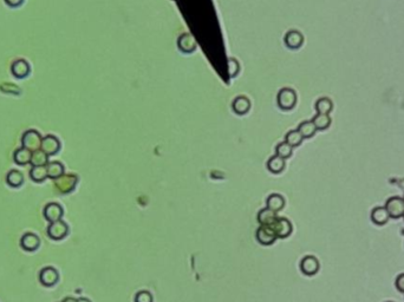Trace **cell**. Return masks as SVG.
<instances>
[{"instance_id":"cell-6","label":"cell","mask_w":404,"mask_h":302,"mask_svg":"<svg viewBox=\"0 0 404 302\" xmlns=\"http://www.w3.org/2000/svg\"><path fill=\"white\" fill-rule=\"evenodd\" d=\"M256 238L258 240L260 245L262 246H271L276 242V240L278 239L272 227L267 226H260L259 228L256 229Z\"/></svg>"},{"instance_id":"cell-34","label":"cell","mask_w":404,"mask_h":302,"mask_svg":"<svg viewBox=\"0 0 404 302\" xmlns=\"http://www.w3.org/2000/svg\"><path fill=\"white\" fill-rule=\"evenodd\" d=\"M5 2L10 6H12V7H17L22 2V0H5Z\"/></svg>"},{"instance_id":"cell-36","label":"cell","mask_w":404,"mask_h":302,"mask_svg":"<svg viewBox=\"0 0 404 302\" xmlns=\"http://www.w3.org/2000/svg\"><path fill=\"white\" fill-rule=\"evenodd\" d=\"M76 301H77V300H74V298H66L63 302H76Z\"/></svg>"},{"instance_id":"cell-3","label":"cell","mask_w":404,"mask_h":302,"mask_svg":"<svg viewBox=\"0 0 404 302\" xmlns=\"http://www.w3.org/2000/svg\"><path fill=\"white\" fill-rule=\"evenodd\" d=\"M42 136L36 130H28L26 131L22 137V148L28 149L30 151H36L40 149L42 145Z\"/></svg>"},{"instance_id":"cell-18","label":"cell","mask_w":404,"mask_h":302,"mask_svg":"<svg viewBox=\"0 0 404 302\" xmlns=\"http://www.w3.org/2000/svg\"><path fill=\"white\" fill-rule=\"evenodd\" d=\"M267 208L278 213L285 207V199L280 194H271L266 200Z\"/></svg>"},{"instance_id":"cell-30","label":"cell","mask_w":404,"mask_h":302,"mask_svg":"<svg viewBox=\"0 0 404 302\" xmlns=\"http://www.w3.org/2000/svg\"><path fill=\"white\" fill-rule=\"evenodd\" d=\"M292 152H293V148L290 144H288L286 142L279 143V144L276 147V155L280 156V157H282L284 160L291 157Z\"/></svg>"},{"instance_id":"cell-37","label":"cell","mask_w":404,"mask_h":302,"mask_svg":"<svg viewBox=\"0 0 404 302\" xmlns=\"http://www.w3.org/2000/svg\"><path fill=\"white\" fill-rule=\"evenodd\" d=\"M403 217H404V215H403Z\"/></svg>"},{"instance_id":"cell-14","label":"cell","mask_w":404,"mask_h":302,"mask_svg":"<svg viewBox=\"0 0 404 302\" xmlns=\"http://www.w3.org/2000/svg\"><path fill=\"white\" fill-rule=\"evenodd\" d=\"M39 245H40V240L36 234L32 233H26L22 235V238L20 240V246L26 252H34L39 248Z\"/></svg>"},{"instance_id":"cell-27","label":"cell","mask_w":404,"mask_h":302,"mask_svg":"<svg viewBox=\"0 0 404 302\" xmlns=\"http://www.w3.org/2000/svg\"><path fill=\"white\" fill-rule=\"evenodd\" d=\"M6 182L10 187L12 188H18L20 187L24 182V176L19 170H11L8 174V177H6Z\"/></svg>"},{"instance_id":"cell-33","label":"cell","mask_w":404,"mask_h":302,"mask_svg":"<svg viewBox=\"0 0 404 302\" xmlns=\"http://www.w3.org/2000/svg\"><path fill=\"white\" fill-rule=\"evenodd\" d=\"M396 288L400 292V293H404V273L403 274H400L398 277H397Z\"/></svg>"},{"instance_id":"cell-24","label":"cell","mask_w":404,"mask_h":302,"mask_svg":"<svg viewBox=\"0 0 404 302\" xmlns=\"http://www.w3.org/2000/svg\"><path fill=\"white\" fill-rule=\"evenodd\" d=\"M298 131L300 132L304 138H311L314 137L316 132H317V128H316L312 121H305L299 124Z\"/></svg>"},{"instance_id":"cell-20","label":"cell","mask_w":404,"mask_h":302,"mask_svg":"<svg viewBox=\"0 0 404 302\" xmlns=\"http://www.w3.org/2000/svg\"><path fill=\"white\" fill-rule=\"evenodd\" d=\"M30 72V66L24 59L16 60L12 64V73L18 78H24Z\"/></svg>"},{"instance_id":"cell-25","label":"cell","mask_w":404,"mask_h":302,"mask_svg":"<svg viewBox=\"0 0 404 302\" xmlns=\"http://www.w3.org/2000/svg\"><path fill=\"white\" fill-rule=\"evenodd\" d=\"M334 109V103L330 98L328 97H322L319 98L317 102H316V110H317L318 113H325V115H328Z\"/></svg>"},{"instance_id":"cell-35","label":"cell","mask_w":404,"mask_h":302,"mask_svg":"<svg viewBox=\"0 0 404 302\" xmlns=\"http://www.w3.org/2000/svg\"><path fill=\"white\" fill-rule=\"evenodd\" d=\"M76 302H91L89 299H86V298H80V299H77V301Z\"/></svg>"},{"instance_id":"cell-23","label":"cell","mask_w":404,"mask_h":302,"mask_svg":"<svg viewBox=\"0 0 404 302\" xmlns=\"http://www.w3.org/2000/svg\"><path fill=\"white\" fill-rule=\"evenodd\" d=\"M30 163L32 164V167H42V165H48V155L45 154L42 149H39V150H36V151H32Z\"/></svg>"},{"instance_id":"cell-1","label":"cell","mask_w":404,"mask_h":302,"mask_svg":"<svg viewBox=\"0 0 404 302\" xmlns=\"http://www.w3.org/2000/svg\"><path fill=\"white\" fill-rule=\"evenodd\" d=\"M297 93L291 87H282L278 92V96H276L278 106L282 110H285V111H288V110L294 108L296 104H297Z\"/></svg>"},{"instance_id":"cell-5","label":"cell","mask_w":404,"mask_h":302,"mask_svg":"<svg viewBox=\"0 0 404 302\" xmlns=\"http://www.w3.org/2000/svg\"><path fill=\"white\" fill-rule=\"evenodd\" d=\"M48 236L51 240H63L65 236L69 234V227H68L66 223L64 221H56V222L50 223V226L48 227Z\"/></svg>"},{"instance_id":"cell-15","label":"cell","mask_w":404,"mask_h":302,"mask_svg":"<svg viewBox=\"0 0 404 302\" xmlns=\"http://www.w3.org/2000/svg\"><path fill=\"white\" fill-rule=\"evenodd\" d=\"M232 109L236 115H246L250 109V100L246 96H238L233 100Z\"/></svg>"},{"instance_id":"cell-17","label":"cell","mask_w":404,"mask_h":302,"mask_svg":"<svg viewBox=\"0 0 404 302\" xmlns=\"http://www.w3.org/2000/svg\"><path fill=\"white\" fill-rule=\"evenodd\" d=\"M389 213L386 212V207H376L371 212V220L377 226H384L389 221Z\"/></svg>"},{"instance_id":"cell-21","label":"cell","mask_w":404,"mask_h":302,"mask_svg":"<svg viewBox=\"0 0 404 302\" xmlns=\"http://www.w3.org/2000/svg\"><path fill=\"white\" fill-rule=\"evenodd\" d=\"M46 170H48V177L52 178V180H57L58 177L64 175V165L62 164L60 162L57 161L48 162L46 165Z\"/></svg>"},{"instance_id":"cell-13","label":"cell","mask_w":404,"mask_h":302,"mask_svg":"<svg viewBox=\"0 0 404 302\" xmlns=\"http://www.w3.org/2000/svg\"><path fill=\"white\" fill-rule=\"evenodd\" d=\"M284 43L288 48L292 50H297L304 43V35L297 30H291L285 34Z\"/></svg>"},{"instance_id":"cell-9","label":"cell","mask_w":404,"mask_h":302,"mask_svg":"<svg viewBox=\"0 0 404 302\" xmlns=\"http://www.w3.org/2000/svg\"><path fill=\"white\" fill-rule=\"evenodd\" d=\"M43 214H44L45 220H48V222L52 223V222H56V221L62 220V217H63V214H64V210H63V208H62L60 204H58L56 202H51L45 206Z\"/></svg>"},{"instance_id":"cell-7","label":"cell","mask_w":404,"mask_h":302,"mask_svg":"<svg viewBox=\"0 0 404 302\" xmlns=\"http://www.w3.org/2000/svg\"><path fill=\"white\" fill-rule=\"evenodd\" d=\"M272 228L274 230L276 238L279 239L288 238L293 232L291 221L286 219V217H278V220L276 221L274 225L272 226Z\"/></svg>"},{"instance_id":"cell-19","label":"cell","mask_w":404,"mask_h":302,"mask_svg":"<svg viewBox=\"0 0 404 302\" xmlns=\"http://www.w3.org/2000/svg\"><path fill=\"white\" fill-rule=\"evenodd\" d=\"M285 165H286L285 160L278 155L272 156L266 163L267 169H268L272 174H280L285 169Z\"/></svg>"},{"instance_id":"cell-16","label":"cell","mask_w":404,"mask_h":302,"mask_svg":"<svg viewBox=\"0 0 404 302\" xmlns=\"http://www.w3.org/2000/svg\"><path fill=\"white\" fill-rule=\"evenodd\" d=\"M276 220H278L276 213L273 212L270 208H264L258 214V222L260 223V226L272 227Z\"/></svg>"},{"instance_id":"cell-11","label":"cell","mask_w":404,"mask_h":302,"mask_svg":"<svg viewBox=\"0 0 404 302\" xmlns=\"http://www.w3.org/2000/svg\"><path fill=\"white\" fill-rule=\"evenodd\" d=\"M300 271L302 272V274L308 275V277L317 274L319 271V261L317 258L312 255L305 256L300 261Z\"/></svg>"},{"instance_id":"cell-2","label":"cell","mask_w":404,"mask_h":302,"mask_svg":"<svg viewBox=\"0 0 404 302\" xmlns=\"http://www.w3.org/2000/svg\"><path fill=\"white\" fill-rule=\"evenodd\" d=\"M78 177L76 175L72 174H66V175H62L60 177H58L57 180H54V187L58 193L60 194H69L77 186Z\"/></svg>"},{"instance_id":"cell-4","label":"cell","mask_w":404,"mask_h":302,"mask_svg":"<svg viewBox=\"0 0 404 302\" xmlns=\"http://www.w3.org/2000/svg\"><path fill=\"white\" fill-rule=\"evenodd\" d=\"M386 209L389 213L390 219H400V217H403L404 200L397 196L390 197L386 202Z\"/></svg>"},{"instance_id":"cell-32","label":"cell","mask_w":404,"mask_h":302,"mask_svg":"<svg viewBox=\"0 0 404 302\" xmlns=\"http://www.w3.org/2000/svg\"><path fill=\"white\" fill-rule=\"evenodd\" d=\"M135 302H152V295L148 291H141L135 295Z\"/></svg>"},{"instance_id":"cell-22","label":"cell","mask_w":404,"mask_h":302,"mask_svg":"<svg viewBox=\"0 0 404 302\" xmlns=\"http://www.w3.org/2000/svg\"><path fill=\"white\" fill-rule=\"evenodd\" d=\"M31 156L32 151L28 150V149L22 148L18 149V150L14 151V155H13V160L19 165H25L31 162Z\"/></svg>"},{"instance_id":"cell-8","label":"cell","mask_w":404,"mask_h":302,"mask_svg":"<svg viewBox=\"0 0 404 302\" xmlns=\"http://www.w3.org/2000/svg\"><path fill=\"white\" fill-rule=\"evenodd\" d=\"M60 280V274L54 267H45L39 273V281L45 287H52Z\"/></svg>"},{"instance_id":"cell-31","label":"cell","mask_w":404,"mask_h":302,"mask_svg":"<svg viewBox=\"0 0 404 302\" xmlns=\"http://www.w3.org/2000/svg\"><path fill=\"white\" fill-rule=\"evenodd\" d=\"M239 71H240L239 61H238L236 58H233V57L228 58V73H230V78L236 77L238 73H239Z\"/></svg>"},{"instance_id":"cell-29","label":"cell","mask_w":404,"mask_h":302,"mask_svg":"<svg viewBox=\"0 0 404 302\" xmlns=\"http://www.w3.org/2000/svg\"><path fill=\"white\" fill-rule=\"evenodd\" d=\"M30 177L32 181L34 182H43L48 178V170L46 165H42V167H32L30 171Z\"/></svg>"},{"instance_id":"cell-28","label":"cell","mask_w":404,"mask_h":302,"mask_svg":"<svg viewBox=\"0 0 404 302\" xmlns=\"http://www.w3.org/2000/svg\"><path fill=\"white\" fill-rule=\"evenodd\" d=\"M302 141H304V137H302L298 130H291V131H288L285 136V142L291 145L292 148L299 147V145L302 143Z\"/></svg>"},{"instance_id":"cell-12","label":"cell","mask_w":404,"mask_h":302,"mask_svg":"<svg viewBox=\"0 0 404 302\" xmlns=\"http://www.w3.org/2000/svg\"><path fill=\"white\" fill-rule=\"evenodd\" d=\"M40 149L43 150L46 155H54L57 154L58 151L60 150V139L52 135H48L42 139V145Z\"/></svg>"},{"instance_id":"cell-10","label":"cell","mask_w":404,"mask_h":302,"mask_svg":"<svg viewBox=\"0 0 404 302\" xmlns=\"http://www.w3.org/2000/svg\"><path fill=\"white\" fill-rule=\"evenodd\" d=\"M178 50L184 52V53H192L198 47L196 39L190 33H182L178 39Z\"/></svg>"},{"instance_id":"cell-26","label":"cell","mask_w":404,"mask_h":302,"mask_svg":"<svg viewBox=\"0 0 404 302\" xmlns=\"http://www.w3.org/2000/svg\"><path fill=\"white\" fill-rule=\"evenodd\" d=\"M312 122L317 130H326L331 125V117L330 115H325V113H317Z\"/></svg>"}]
</instances>
